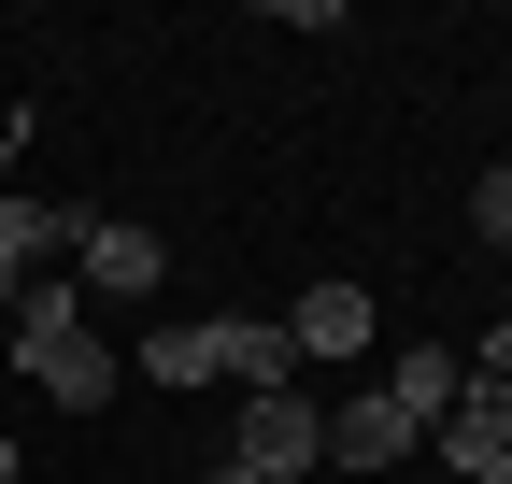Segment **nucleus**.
Masks as SVG:
<instances>
[{
	"label": "nucleus",
	"instance_id": "1",
	"mask_svg": "<svg viewBox=\"0 0 512 484\" xmlns=\"http://www.w3.org/2000/svg\"><path fill=\"white\" fill-rule=\"evenodd\" d=\"M0 371L43 385L57 413H100V399H114V342L86 328V285H72V271H29V285H15V314H0Z\"/></svg>",
	"mask_w": 512,
	"mask_h": 484
},
{
	"label": "nucleus",
	"instance_id": "2",
	"mask_svg": "<svg viewBox=\"0 0 512 484\" xmlns=\"http://www.w3.org/2000/svg\"><path fill=\"white\" fill-rule=\"evenodd\" d=\"M228 470H256V484L328 470V399H313V385H256V399H242V428H228Z\"/></svg>",
	"mask_w": 512,
	"mask_h": 484
},
{
	"label": "nucleus",
	"instance_id": "3",
	"mask_svg": "<svg viewBox=\"0 0 512 484\" xmlns=\"http://www.w3.org/2000/svg\"><path fill=\"white\" fill-rule=\"evenodd\" d=\"M72 285H100V299H157V285H171V257H157V228L86 214V228H72Z\"/></svg>",
	"mask_w": 512,
	"mask_h": 484
},
{
	"label": "nucleus",
	"instance_id": "4",
	"mask_svg": "<svg viewBox=\"0 0 512 484\" xmlns=\"http://www.w3.org/2000/svg\"><path fill=\"white\" fill-rule=\"evenodd\" d=\"M427 456L456 470V484H498L512 470V385H456V413L427 428Z\"/></svg>",
	"mask_w": 512,
	"mask_h": 484
},
{
	"label": "nucleus",
	"instance_id": "5",
	"mask_svg": "<svg viewBox=\"0 0 512 484\" xmlns=\"http://www.w3.org/2000/svg\"><path fill=\"white\" fill-rule=\"evenodd\" d=\"M285 342H299V371L313 356H370V285L356 271H313V299L285 314Z\"/></svg>",
	"mask_w": 512,
	"mask_h": 484
},
{
	"label": "nucleus",
	"instance_id": "6",
	"mask_svg": "<svg viewBox=\"0 0 512 484\" xmlns=\"http://www.w3.org/2000/svg\"><path fill=\"white\" fill-rule=\"evenodd\" d=\"M214 328V385H299V342H285V314H200Z\"/></svg>",
	"mask_w": 512,
	"mask_h": 484
},
{
	"label": "nucleus",
	"instance_id": "7",
	"mask_svg": "<svg viewBox=\"0 0 512 484\" xmlns=\"http://www.w3.org/2000/svg\"><path fill=\"white\" fill-rule=\"evenodd\" d=\"M72 228H86V214H57V200H29V186H0V314H15V285H29L43 257H72Z\"/></svg>",
	"mask_w": 512,
	"mask_h": 484
},
{
	"label": "nucleus",
	"instance_id": "8",
	"mask_svg": "<svg viewBox=\"0 0 512 484\" xmlns=\"http://www.w3.org/2000/svg\"><path fill=\"white\" fill-rule=\"evenodd\" d=\"M384 399H399V428L427 442L441 428V413H456V385H470V356H441V342H399V356H384V371H370Z\"/></svg>",
	"mask_w": 512,
	"mask_h": 484
},
{
	"label": "nucleus",
	"instance_id": "9",
	"mask_svg": "<svg viewBox=\"0 0 512 484\" xmlns=\"http://www.w3.org/2000/svg\"><path fill=\"white\" fill-rule=\"evenodd\" d=\"M399 456H413V428H399V399H384V385L328 399V470H399Z\"/></svg>",
	"mask_w": 512,
	"mask_h": 484
},
{
	"label": "nucleus",
	"instance_id": "10",
	"mask_svg": "<svg viewBox=\"0 0 512 484\" xmlns=\"http://www.w3.org/2000/svg\"><path fill=\"white\" fill-rule=\"evenodd\" d=\"M143 371H157V385H214V328H157Z\"/></svg>",
	"mask_w": 512,
	"mask_h": 484
},
{
	"label": "nucleus",
	"instance_id": "11",
	"mask_svg": "<svg viewBox=\"0 0 512 484\" xmlns=\"http://www.w3.org/2000/svg\"><path fill=\"white\" fill-rule=\"evenodd\" d=\"M470 228H484V242H512V157L484 171V186H470Z\"/></svg>",
	"mask_w": 512,
	"mask_h": 484
},
{
	"label": "nucleus",
	"instance_id": "12",
	"mask_svg": "<svg viewBox=\"0 0 512 484\" xmlns=\"http://www.w3.org/2000/svg\"><path fill=\"white\" fill-rule=\"evenodd\" d=\"M470 371H484V385H512V328H484V342H470Z\"/></svg>",
	"mask_w": 512,
	"mask_h": 484
},
{
	"label": "nucleus",
	"instance_id": "13",
	"mask_svg": "<svg viewBox=\"0 0 512 484\" xmlns=\"http://www.w3.org/2000/svg\"><path fill=\"white\" fill-rule=\"evenodd\" d=\"M0 484H15V428H0Z\"/></svg>",
	"mask_w": 512,
	"mask_h": 484
},
{
	"label": "nucleus",
	"instance_id": "14",
	"mask_svg": "<svg viewBox=\"0 0 512 484\" xmlns=\"http://www.w3.org/2000/svg\"><path fill=\"white\" fill-rule=\"evenodd\" d=\"M200 484H242V470H200Z\"/></svg>",
	"mask_w": 512,
	"mask_h": 484
},
{
	"label": "nucleus",
	"instance_id": "15",
	"mask_svg": "<svg viewBox=\"0 0 512 484\" xmlns=\"http://www.w3.org/2000/svg\"><path fill=\"white\" fill-rule=\"evenodd\" d=\"M242 484H256V470H242ZM299 484H313V470H299Z\"/></svg>",
	"mask_w": 512,
	"mask_h": 484
},
{
	"label": "nucleus",
	"instance_id": "16",
	"mask_svg": "<svg viewBox=\"0 0 512 484\" xmlns=\"http://www.w3.org/2000/svg\"><path fill=\"white\" fill-rule=\"evenodd\" d=\"M498 484H512V470H498Z\"/></svg>",
	"mask_w": 512,
	"mask_h": 484
}]
</instances>
